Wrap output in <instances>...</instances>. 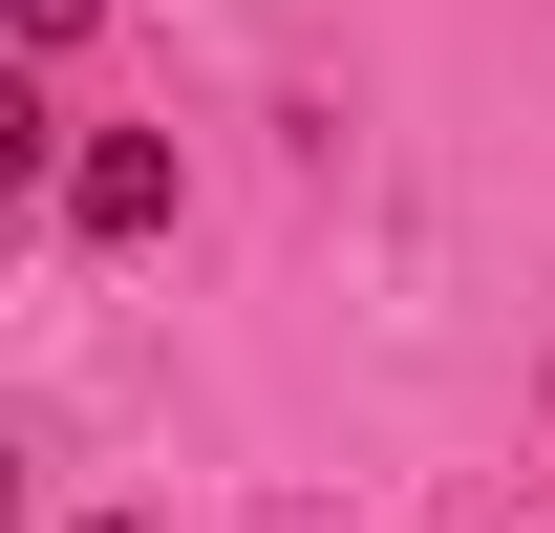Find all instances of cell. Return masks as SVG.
<instances>
[{"instance_id": "cell-1", "label": "cell", "mask_w": 555, "mask_h": 533, "mask_svg": "<svg viewBox=\"0 0 555 533\" xmlns=\"http://www.w3.org/2000/svg\"><path fill=\"white\" fill-rule=\"evenodd\" d=\"M65 213L86 235H171V129H86L65 150Z\"/></svg>"}, {"instance_id": "cell-2", "label": "cell", "mask_w": 555, "mask_h": 533, "mask_svg": "<svg viewBox=\"0 0 555 533\" xmlns=\"http://www.w3.org/2000/svg\"><path fill=\"white\" fill-rule=\"evenodd\" d=\"M0 22H22V43H43V65H65V43H86V22H107V0H0Z\"/></svg>"}]
</instances>
